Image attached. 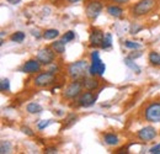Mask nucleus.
<instances>
[{"label": "nucleus", "instance_id": "nucleus-17", "mask_svg": "<svg viewBox=\"0 0 160 154\" xmlns=\"http://www.w3.org/2000/svg\"><path fill=\"white\" fill-rule=\"evenodd\" d=\"M103 139H105V143L108 146H116L118 143V137L113 133H106Z\"/></svg>", "mask_w": 160, "mask_h": 154}, {"label": "nucleus", "instance_id": "nucleus-30", "mask_svg": "<svg viewBox=\"0 0 160 154\" xmlns=\"http://www.w3.org/2000/svg\"><path fill=\"white\" fill-rule=\"evenodd\" d=\"M44 152L48 154H54V153H57V148H56V147H49V148H46Z\"/></svg>", "mask_w": 160, "mask_h": 154}, {"label": "nucleus", "instance_id": "nucleus-20", "mask_svg": "<svg viewBox=\"0 0 160 154\" xmlns=\"http://www.w3.org/2000/svg\"><path fill=\"white\" fill-rule=\"evenodd\" d=\"M10 39H11L12 42L21 43V42H23V39H25V33L21 32V31H18V32H15V33H12V35L10 36Z\"/></svg>", "mask_w": 160, "mask_h": 154}, {"label": "nucleus", "instance_id": "nucleus-10", "mask_svg": "<svg viewBox=\"0 0 160 154\" xmlns=\"http://www.w3.org/2000/svg\"><path fill=\"white\" fill-rule=\"evenodd\" d=\"M96 101V96L92 95V93H90L89 90L86 93H82L79 95V99H78V102H79L80 106L82 107H89V106H92Z\"/></svg>", "mask_w": 160, "mask_h": 154}, {"label": "nucleus", "instance_id": "nucleus-26", "mask_svg": "<svg viewBox=\"0 0 160 154\" xmlns=\"http://www.w3.org/2000/svg\"><path fill=\"white\" fill-rule=\"evenodd\" d=\"M75 37V33L73 32V31H68L63 37H62V41L64 42V43H67V42H69V41H73Z\"/></svg>", "mask_w": 160, "mask_h": 154}, {"label": "nucleus", "instance_id": "nucleus-6", "mask_svg": "<svg viewBox=\"0 0 160 154\" xmlns=\"http://www.w3.org/2000/svg\"><path fill=\"white\" fill-rule=\"evenodd\" d=\"M54 74L52 72H47V73H41L37 77L35 78V85L36 86H40V88H44V86H48L51 84L54 83Z\"/></svg>", "mask_w": 160, "mask_h": 154}, {"label": "nucleus", "instance_id": "nucleus-23", "mask_svg": "<svg viewBox=\"0 0 160 154\" xmlns=\"http://www.w3.org/2000/svg\"><path fill=\"white\" fill-rule=\"evenodd\" d=\"M0 153L1 154L11 153V143H10V142H5V141H2L1 144H0Z\"/></svg>", "mask_w": 160, "mask_h": 154}, {"label": "nucleus", "instance_id": "nucleus-18", "mask_svg": "<svg viewBox=\"0 0 160 154\" xmlns=\"http://www.w3.org/2000/svg\"><path fill=\"white\" fill-rule=\"evenodd\" d=\"M107 13L111 15V16H113V18H121L122 16V14H123V10L121 9L120 6H108L107 8Z\"/></svg>", "mask_w": 160, "mask_h": 154}, {"label": "nucleus", "instance_id": "nucleus-35", "mask_svg": "<svg viewBox=\"0 0 160 154\" xmlns=\"http://www.w3.org/2000/svg\"><path fill=\"white\" fill-rule=\"evenodd\" d=\"M69 3H72V4H74V3H78V1H80V0H68Z\"/></svg>", "mask_w": 160, "mask_h": 154}, {"label": "nucleus", "instance_id": "nucleus-36", "mask_svg": "<svg viewBox=\"0 0 160 154\" xmlns=\"http://www.w3.org/2000/svg\"><path fill=\"white\" fill-rule=\"evenodd\" d=\"M152 154H160V149H158V151H154Z\"/></svg>", "mask_w": 160, "mask_h": 154}, {"label": "nucleus", "instance_id": "nucleus-28", "mask_svg": "<svg viewBox=\"0 0 160 154\" xmlns=\"http://www.w3.org/2000/svg\"><path fill=\"white\" fill-rule=\"evenodd\" d=\"M21 131L25 133V135H27V136H33V131L30 128V127H26V126H22L21 127Z\"/></svg>", "mask_w": 160, "mask_h": 154}, {"label": "nucleus", "instance_id": "nucleus-2", "mask_svg": "<svg viewBox=\"0 0 160 154\" xmlns=\"http://www.w3.org/2000/svg\"><path fill=\"white\" fill-rule=\"evenodd\" d=\"M105 70H106V65L100 59L99 52L98 51L91 52V65H90V69H89L90 74L92 77H95V75H100L101 77V75H103Z\"/></svg>", "mask_w": 160, "mask_h": 154}, {"label": "nucleus", "instance_id": "nucleus-9", "mask_svg": "<svg viewBox=\"0 0 160 154\" xmlns=\"http://www.w3.org/2000/svg\"><path fill=\"white\" fill-rule=\"evenodd\" d=\"M157 137V130L152 126H147L144 128H142L139 132H138V138L143 142H148V141H152Z\"/></svg>", "mask_w": 160, "mask_h": 154}, {"label": "nucleus", "instance_id": "nucleus-31", "mask_svg": "<svg viewBox=\"0 0 160 154\" xmlns=\"http://www.w3.org/2000/svg\"><path fill=\"white\" fill-rule=\"evenodd\" d=\"M158 149H160V143L159 144H157V146H154L153 148H150V151H149V152H150V153H153L154 151H158Z\"/></svg>", "mask_w": 160, "mask_h": 154}, {"label": "nucleus", "instance_id": "nucleus-12", "mask_svg": "<svg viewBox=\"0 0 160 154\" xmlns=\"http://www.w3.org/2000/svg\"><path fill=\"white\" fill-rule=\"evenodd\" d=\"M105 37V33L101 32L100 30H92L91 35H90V44L91 46H101L102 44V41Z\"/></svg>", "mask_w": 160, "mask_h": 154}, {"label": "nucleus", "instance_id": "nucleus-11", "mask_svg": "<svg viewBox=\"0 0 160 154\" xmlns=\"http://www.w3.org/2000/svg\"><path fill=\"white\" fill-rule=\"evenodd\" d=\"M40 69H41V62L38 59H30L22 67V72L23 73H27V74H32V73L40 72Z\"/></svg>", "mask_w": 160, "mask_h": 154}, {"label": "nucleus", "instance_id": "nucleus-27", "mask_svg": "<svg viewBox=\"0 0 160 154\" xmlns=\"http://www.w3.org/2000/svg\"><path fill=\"white\" fill-rule=\"evenodd\" d=\"M51 123H52V120H42V121H40V122L37 123V127H38V130H44V128L48 127Z\"/></svg>", "mask_w": 160, "mask_h": 154}, {"label": "nucleus", "instance_id": "nucleus-4", "mask_svg": "<svg viewBox=\"0 0 160 154\" xmlns=\"http://www.w3.org/2000/svg\"><path fill=\"white\" fill-rule=\"evenodd\" d=\"M145 120L149 122L158 123L160 122V104L159 102H153L145 109Z\"/></svg>", "mask_w": 160, "mask_h": 154}, {"label": "nucleus", "instance_id": "nucleus-32", "mask_svg": "<svg viewBox=\"0 0 160 154\" xmlns=\"http://www.w3.org/2000/svg\"><path fill=\"white\" fill-rule=\"evenodd\" d=\"M9 4H11V5H16V4H19L21 0H6Z\"/></svg>", "mask_w": 160, "mask_h": 154}, {"label": "nucleus", "instance_id": "nucleus-3", "mask_svg": "<svg viewBox=\"0 0 160 154\" xmlns=\"http://www.w3.org/2000/svg\"><path fill=\"white\" fill-rule=\"evenodd\" d=\"M155 4H157L155 0H140L133 8V14L136 16H143V15L150 13L154 9Z\"/></svg>", "mask_w": 160, "mask_h": 154}, {"label": "nucleus", "instance_id": "nucleus-19", "mask_svg": "<svg viewBox=\"0 0 160 154\" xmlns=\"http://www.w3.org/2000/svg\"><path fill=\"white\" fill-rule=\"evenodd\" d=\"M124 64L129 68V69H132L133 72H136L137 74H139L140 73V68L133 62V59L132 58H124Z\"/></svg>", "mask_w": 160, "mask_h": 154}, {"label": "nucleus", "instance_id": "nucleus-25", "mask_svg": "<svg viewBox=\"0 0 160 154\" xmlns=\"http://www.w3.org/2000/svg\"><path fill=\"white\" fill-rule=\"evenodd\" d=\"M124 46L129 49H138L140 48V44L137 42H133V41H124Z\"/></svg>", "mask_w": 160, "mask_h": 154}, {"label": "nucleus", "instance_id": "nucleus-15", "mask_svg": "<svg viewBox=\"0 0 160 154\" xmlns=\"http://www.w3.org/2000/svg\"><path fill=\"white\" fill-rule=\"evenodd\" d=\"M52 49L56 51L57 53L62 54V53L65 52V43H64L62 39H60V41H54V42L52 43Z\"/></svg>", "mask_w": 160, "mask_h": 154}, {"label": "nucleus", "instance_id": "nucleus-8", "mask_svg": "<svg viewBox=\"0 0 160 154\" xmlns=\"http://www.w3.org/2000/svg\"><path fill=\"white\" fill-rule=\"evenodd\" d=\"M101 11H102V4L100 1H91L86 6V15L91 20L96 19Z\"/></svg>", "mask_w": 160, "mask_h": 154}, {"label": "nucleus", "instance_id": "nucleus-5", "mask_svg": "<svg viewBox=\"0 0 160 154\" xmlns=\"http://www.w3.org/2000/svg\"><path fill=\"white\" fill-rule=\"evenodd\" d=\"M82 88H84V85H82L81 81H79V79H78V80H74V81L70 83V84L68 85V88L65 89L64 96H65V99H75L77 96L80 95Z\"/></svg>", "mask_w": 160, "mask_h": 154}, {"label": "nucleus", "instance_id": "nucleus-16", "mask_svg": "<svg viewBox=\"0 0 160 154\" xmlns=\"http://www.w3.org/2000/svg\"><path fill=\"white\" fill-rule=\"evenodd\" d=\"M58 36H59V31L56 28H49V30H46L43 32V38L44 39H54Z\"/></svg>", "mask_w": 160, "mask_h": 154}, {"label": "nucleus", "instance_id": "nucleus-14", "mask_svg": "<svg viewBox=\"0 0 160 154\" xmlns=\"http://www.w3.org/2000/svg\"><path fill=\"white\" fill-rule=\"evenodd\" d=\"M26 109H27V112H30V114H41L43 110L42 106L37 102H30Z\"/></svg>", "mask_w": 160, "mask_h": 154}, {"label": "nucleus", "instance_id": "nucleus-34", "mask_svg": "<svg viewBox=\"0 0 160 154\" xmlns=\"http://www.w3.org/2000/svg\"><path fill=\"white\" fill-rule=\"evenodd\" d=\"M32 35H33L36 38H40V33H38V31H35V30H33V31H32Z\"/></svg>", "mask_w": 160, "mask_h": 154}, {"label": "nucleus", "instance_id": "nucleus-1", "mask_svg": "<svg viewBox=\"0 0 160 154\" xmlns=\"http://www.w3.org/2000/svg\"><path fill=\"white\" fill-rule=\"evenodd\" d=\"M88 69H89V65L85 60H77V62H74L69 65L68 74L73 80H78V79L85 77Z\"/></svg>", "mask_w": 160, "mask_h": 154}, {"label": "nucleus", "instance_id": "nucleus-24", "mask_svg": "<svg viewBox=\"0 0 160 154\" xmlns=\"http://www.w3.org/2000/svg\"><path fill=\"white\" fill-rule=\"evenodd\" d=\"M10 89V81H9V79H1V81H0V90L1 91H8Z\"/></svg>", "mask_w": 160, "mask_h": 154}, {"label": "nucleus", "instance_id": "nucleus-33", "mask_svg": "<svg viewBox=\"0 0 160 154\" xmlns=\"http://www.w3.org/2000/svg\"><path fill=\"white\" fill-rule=\"evenodd\" d=\"M115 3H118V4H124V3H128L129 0H112Z\"/></svg>", "mask_w": 160, "mask_h": 154}, {"label": "nucleus", "instance_id": "nucleus-13", "mask_svg": "<svg viewBox=\"0 0 160 154\" xmlns=\"http://www.w3.org/2000/svg\"><path fill=\"white\" fill-rule=\"evenodd\" d=\"M82 85L86 90L92 91V90L99 88V80H96L95 78H85L84 81H82Z\"/></svg>", "mask_w": 160, "mask_h": 154}, {"label": "nucleus", "instance_id": "nucleus-22", "mask_svg": "<svg viewBox=\"0 0 160 154\" xmlns=\"http://www.w3.org/2000/svg\"><path fill=\"white\" fill-rule=\"evenodd\" d=\"M149 62L153 65H160V54L157 52H150L149 53Z\"/></svg>", "mask_w": 160, "mask_h": 154}, {"label": "nucleus", "instance_id": "nucleus-7", "mask_svg": "<svg viewBox=\"0 0 160 154\" xmlns=\"http://www.w3.org/2000/svg\"><path fill=\"white\" fill-rule=\"evenodd\" d=\"M37 59L41 62V64L48 65L54 60V52L51 48H42L37 53Z\"/></svg>", "mask_w": 160, "mask_h": 154}, {"label": "nucleus", "instance_id": "nucleus-29", "mask_svg": "<svg viewBox=\"0 0 160 154\" xmlns=\"http://www.w3.org/2000/svg\"><path fill=\"white\" fill-rule=\"evenodd\" d=\"M140 30H142V26H138L137 23H134V25H132V26H131V33H132V35L137 33V32L140 31Z\"/></svg>", "mask_w": 160, "mask_h": 154}, {"label": "nucleus", "instance_id": "nucleus-21", "mask_svg": "<svg viewBox=\"0 0 160 154\" xmlns=\"http://www.w3.org/2000/svg\"><path fill=\"white\" fill-rule=\"evenodd\" d=\"M111 46H112V36H111V33H106L105 37H103L101 47H102L103 49H107V48H110Z\"/></svg>", "mask_w": 160, "mask_h": 154}]
</instances>
